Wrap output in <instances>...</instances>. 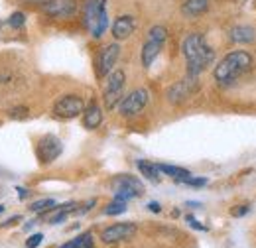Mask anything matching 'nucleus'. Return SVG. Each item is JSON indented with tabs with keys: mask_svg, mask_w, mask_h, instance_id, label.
<instances>
[{
	"mask_svg": "<svg viewBox=\"0 0 256 248\" xmlns=\"http://www.w3.org/2000/svg\"><path fill=\"white\" fill-rule=\"evenodd\" d=\"M182 52H184L186 65H188V77L199 79V75L215 62V50L207 44L205 36L197 32L186 36L182 44Z\"/></svg>",
	"mask_w": 256,
	"mask_h": 248,
	"instance_id": "nucleus-1",
	"label": "nucleus"
},
{
	"mask_svg": "<svg viewBox=\"0 0 256 248\" xmlns=\"http://www.w3.org/2000/svg\"><path fill=\"white\" fill-rule=\"evenodd\" d=\"M250 67H252V56H250L248 52L236 50V52L226 54L223 60L215 65L213 77H215L217 85H221V87H230V85H234L244 73H248Z\"/></svg>",
	"mask_w": 256,
	"mask_h": 248,
	"instance_id": "nucleus-2",
	"label": "nucleus"
},
{
	"mask_svg": "<svg viewBox=\"0 0 256 248\" xmlns=\"http://www.w3.org/2000/svg\"><path fill=\"white\" fill-rule=\"evenodd\" d=\"M85 26L93 38H100L108 28L106 0H87L85 4Z\"/></svg>",
	"mask_w": 256,
	"mask_h": 248,
	"instance_id": "nucleus-3",
	"label": "nucleus"
},
{
	"mask_svg": "<svg viewBox=\"0 0 256 248\" xmlns=\"http://www.w3.org/2000/svg\"><path fill=\"white\" fill-rule=\"evenodd\" d=\"M110 189H112V195L114 199H120V201H130V199H136L140 195H144V184L130 176V174H122V176H116L112 182H110Z\"/></svg>",
	"mask_w": 256,
	"mask_h": 248,
	"instance_id": "nucleus-4",
	"label": "nucleus"
},
{
	"mask_svg": "<svg viewBox=\"0 0 256 248\" xmlns=\"http://www.w3.org/2000/svg\"><path fill=\"white\" fill-rule=\"evenodd\" d=\"M166 40H168V30H166V26H152L150 32H148V40H146V44H144V48H142V65L144 67H150L152 63L156 62V58L160 56L162 48H164V44H166Z\"/></svg>",
	"mask_w": 256,
	"mask_h": 248,
	"instance_id": "nucleus-5",
	"label": "nucleus"
},
{
	"mask_svg": "<svg viewBox=\"0 0 256 248\" xmlns=\"http://www.w3.org/2000/svg\"><path fill=\"white\" fill-rule=\"evenodd\" d=\"M124 83H126V75H124V71H120V69L110 71V73L106 75V83H104L102 98H104V106H106L108 110L114 108V106L122 100Z\"/></svg>",
	"mask_w": 256,
	"mask_h": 248,
	"instance_id": "nucleus-6",
	"label": "nucleus"
},
{
	"mask_svg": "<svg viewBox=\"0 0 256 248\" xmlns=\"http://www.w3.org/2000/svg\"><path fill=\"white\" fill-rule=\"evenodd\" d=\"M62 152H64V144H62V140H60L58 136H54V134L42 136L40 142H38V148H36L38 162L44 164V166L56 162V160L62 156Z\"/></svg>",
	"mask_w": 256,
	"mask_h": 248,
	"instance_id": "nucleus-7",
	"label": "nucleus"
},
{
	"mask_svg": "<svg viewBox=\"0 0 256 248\" xmlns=\"http://www.w3.org/2000/svg\"><path fill=\"white\" fill-rule=\"evenodd\" d=\"M83 110H85V102H83V98L77 96V94H65V96H62V98L54 104V114H56L58 118H65V120L83 114Z\"/></svg>",
	"mask_w": 256,
	"mask_h": 248,
	"instance_id": "nucleus-8",
	"label": "nucleus"
},
{
	"mask_svg": "<svg viewBox=\"0 0 256 248\" xmlns=\"http://www.w3.org/2000/svg\"><path fill=\"white\" fill-rule=\"evenodd\" d=\"M148 98H150L148 89H134L130 94L122 96V100L118 102V112L122 116H134L142 112V108L148 104Z\"/></svg>",
	"mask_w": 256,
	"mask_h": 248,
	"instance_id": "nucleus-9",
	"label": "nucleus"
},
{
	"mask_svg": "<svg viewBox=\"0 0 256 248\" xmlns=\"http://www.w3.org/2000/svg\"><path fill=\"white\" fill-rule=\"evenodd\" d=\"M136 224L134 222H116V224H110L108 228L102 230L100 238L102 242L106 244H116V242H122V240H128L136 234Z\"/></svg>",
	"mask_w": 256,
	"mask_h": 248,
	"instance_id": "nucleus-10",
	"label": "nucleus"
},
{
	"mask_svg": "<svg viewBox=\"0 0 256 248\" xmlns=\"http://www.w3.org/2000/svg\"><path fill=\"white\" fill-rule=\"evenodd\" d=\"M118 56H120V46L118 44H108L100 50L98 54V62H96V75L98 77H106L112 67L118 62Z\"/></svg>",
	"mask_w": 256,
	"mask_h": 248,
	"instance_id": "nucleus-11",
	"label": "nucleus"
},
{
	"mask_svg": "<svg viewBox=\"0 0 256 248\" xmlns=\"http://www.w3.org/2000/svg\"><path fill=\"white\" fill-rule=\"evenodd\" d=\"M42 10L52 18H69L77 10L75 0H44Z\"/></svg>",
	"mask_w": 256,
	"mask_h": 248,
	"instance_id": "nucleus-12",
	"label": "nucleus"
},
{
	"mask_svg": "<svg viewBox=\"0 0 256 248\" xmlns=\"http://www.w3.org/2000/svg\"><path fill=\"white\" fill-rule=\"evenodd\" d=\"M195 89H197V79H195V77H186L184 81L176 83V85L168 91V98H170V102L178 104V102L190 98Z\"/></svg>",
	"mask_w": 256,
	"mask_h": 248,
	"instance_id": "nucleus-13",
	"label": "nucleus"
},
{
	"mask_svg": "<svg viewBox=\"0 0 256 248\" xmlns=\"http://www.w3.org/2000/svg\"><path fill=\"white\" fill-rule=\"evenodd\" d=\"M136 30V22H134V18L132 16H118L116 20H114V24H112V36H114V40H128L132 34Z\"/></svg>",
	"mask_w": 256,
	"mask_h": 248,
	"instance_id": "nucleus-14",
	"label": "nucleus"
},
{
	"mask_svg": "<svg viewBox=\"0 0 256 248\" xmlns=\"http://www.w3.org/2000/svg\"><path fill=\"white\" fill-rule=\"evenodd\" d=\"M209 10V0H186L182 4V14L186 18H197Z\"/></svg>",
	"mask_w": 256,
	"mask_h": 248,
	"instance_id": "nucleus-15",
	"label": "nucleus"
},
{
	"mask_svg": "<svg viewBox=\"0 0 256 248\" xmlns=\"http://www.w3.org/2000/svg\"><path fill=\"white\" fill-rule=\"evenodd\" d=\"M228 38L234 44H250V42L256 40V32L250 26H234L228 34Z\"/></svg>",
	"mask_w": 256,
	"mask_h": 248,
	"instance_id": "nucleus-16",
	"label": "nucleus"
},
{
	"mask_svg": "<svg viewBox=\"0 0 256 248\" xmlns=\"http://www.w3.org/2000/svg\"><path fill=\"white\" fill-rule=\"evenodd\" d=\"M100 122H102V110L96 104H91L87 110H83V124H85V128L95 130V128L100 126Z\"/></svg>",
	"mask_w": 256,
	"mask_h": 248,
	"instance_id": "nucleus-17",
	"label": "nucleus"
},
{
	"mask_svg": "<svg viewBox=\"0 0 256 248\" xmlns=\"http://www.w3.org/2000/svg\"><path fill=\"white\" fill-rule=\"evenodd\" d=\"M138 170H140V174H142L146 180H150V182H154V184L160 182V170H158L156 164H152V162H148V160H138Z\"/></svg>",
	"mask_w": 256,
	"mask_h": 248,
	"instance_id": "nucleus-18",
	"label": "nucleus"
},
{
	"mask_svg": "<svg viewBox=\"0 0 256 248\" xmlns=\"http://www.w3.org/2000/svg\"><path fill=\"white\" fill-rule=\"evenodd\" d=\"M156 166H158L160 174H166V176L174 178L176 182H180V180H184V178H190V176H192V172H190V170H186V168H178V166H168V164H156Z\"/></svg>",
	"mask_w": 256,
	"mask_h": 248,
	"instance_id": "nucleus-19",
	"label": "nucleus"
},
{
	"mask_svg": "<svg viewBox=\"0 0 256 248\" xmlns=\"http://www.w3.org/2000/svg\"><path fill=\"white\" fill-rule=\"evenodd\" d=\"M124 211H126V201L114 199L112 203H108V205H106V209H104V215H110V217H114V215H120V213H124Z\"/></svg>",
	"mask_w": 256,
	"mask_h": 248,
	"instance_id": "nucleus-20",
	"label": "nucleus"
},
{
	"mask_svg": "<svg viewBox=\"0 0 256 248\" xmlns=\"http://www.w3.org/2000/svg\"><path fill=\"white\" fill-rule=\"evenodd\" d=\"M52 207H56V201L54 199H42V201H36V203L30 205V209H32L34 213H46Z\"/></svg>",
	"mask_w": 256,
	"mask_h": 248,
	"instance_id": "nucleus-21",
	"label": "nucleus"
},
{
	"mask_svg": "<svg viewBox=\"0 0 256 248\" xmlns=\"http://www.w3.org/2000/svg\"><path fill=\"white\" fill-rule=\"evenodd\" d=\"M24 24H26V16H24V12H14V14L8 18V26H12V28H16V30L24 28Z\"/></svg>",
	"mask_w": 256,
	"mask_h": 248,
	"instance_id": "nucleus-22",
	"label": "nucleus"
},
{
	"mask_svg": "<svg viewBox=\"0 0 256 248\" xmlns=\"http://www.w3.org/2000/svg\"><path fill=\"white\" fill-rule=\"evenodd\" d=\"M178 184H184V186H192V187H203L207 186V180L205 178H184V180H180Z\"/></svg>",
	"mask_w": 256,
	"mask_h": 248,
	"instance_id": "nucleus-23",
	"label": "nucleus"
},
{
	"mask_svg": "<svg viewBox=\"0 0 256 248\" xmlns=\"http://www.w3.org/2000/svg\"><path fill=\"white\" fill-rule=\"evenodd\" d=\"M77 248H95L91 232H83V234H79V242H77Z\"/></svg>",
	"mask_w": 256,
	"mask_h": 248,
	"instance_id": "nucleus-24",
	"label": "nucleus"
},
{
	"mask_svg": "<svg viewBox=\"0 0 256 248\" xmlns=\"http://www.w3.org/2000/svg\"><path fill=\"white\" fill-rule=\"evenodd\" d=\"M42 240H44V234H42V232H36V234H32V236L26 240V248H38L42 244Z\"/></svg>",
	"mask_w": 256,
	"mask_h": 248,
	"instance_id": "nucleus-25",
	"label": "nucleus"
},
{
	"mask_svg": "<svg viewBox=\"0 0 256 248\" xmlns=\"http://www.w3.org/2000/svg\"><path fill=\"white\" fill-rule=\"evenodd\" d=\"M248 211H250L248 205H240V207H234V209L230 211V215H232V217H242V215H246Z\"/></svg>",
	"mask_w": 256,
	"mask_h": 248,
	"instance_id": "nucleus-26",
	"label": "nucleus"
},
{
	"mask_svg": "<svg viewBox=\"0 0 256 248\" xmlns=\"http://www.w3.org/2000/svg\"><path fill=\"white\" fill-rule=\"evenodd\" d=\"M188 222L192 224L193 228H197V230H207V226L199 224V220H195V217H192V215H188Z\"/></svg>",
	"mask_w": 256,
	"mask_h": 248,
	"instance_id": "nucleus-27",
	"label": "nucleus"
},
{
	"mask_svg": "<svg viewBox=\"0 0 256 248\" xmlns=\"http://www.w3.org/2000/svg\"><path fill=\"white\" fill-rule=\"evenodd\" d=\"M148 209H150L152 213H160V211H162L160 203H156V201H152V203H148Z\"/></svg>",
	"mask_w": 256,
	"mask_h": 248,
	"instance_id": "nucleus-28",
	"label": "nucleus"
},
{
	"mask_svg": "<svg viewBox=\"0 0 256 248\" xmlns=\"http://www.w3.org/2000/svg\"><path fill=\"white\" fill-rule=\"evenodd\" d=\"M18 197H20V199H26V197H28V189L18 187Z\"/></svg>",
	"mask_w": 256,
	"mask_h": 248,
	"instance_id": "nucleus-29",
	"label": "nucleus"
},
{
	"mask_svg": "<svg viewBox=\"0 0 256 248\" xmlns=\"http://www.w3.org/2000/svg\"><path fill=\"white\" fill-rule=\"evenodd\" d=\"M18 220H20V217H12L6 224H4V226H10V224H14V222H18Z\"/></svg>",
	"mask_w": 256,
	"mask_h": 248,
	"instance_id": "nucleus-30",
	"label": "nucleus"
},
{
	"mask_svg": "<svg viewBox=\"0 0 256 248\" xmlns=\"http://www.w3.org/2000/svg\"><path fill=\"white\" fill-rule=\"evenodd\" d=\"M188 207H193V209H195V207H201V205H199V203H192V201H190V203H188Z\"/></svg>",
	"mask_w": 256,
	"mask_h": 248,
	"instance_id": "nucleus-31",
	"label": "nucleus"
},
{
	"mask_svg": "<svg viewBox=\"0 0 256 248\" xmlns=\"http://www.w3.org/2000/svg\"><path fill=\"white\" fill-rule=\"evenodd\" d=\"M2 211H4V207H2V205H0V213H2Z\"/></svg>",
	"mask_w": 256,
	"mask_h": 248,
	"instance_id": "nucleus-32",
	"label": "nucleus"
}]
</instances>
